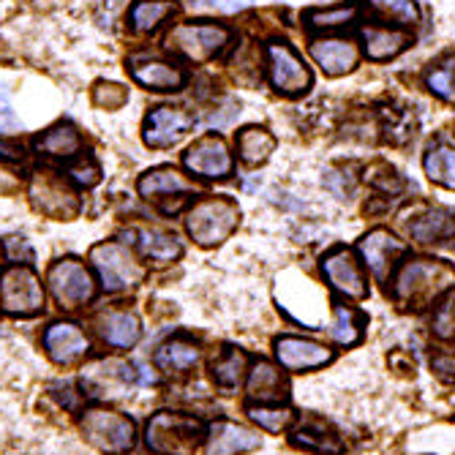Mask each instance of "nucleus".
Masks as SVG:
<instances>
[{
	"label": "nucleus",
	"mask_w": 455,
	"mask_h": 455,
	"mask_svg": "<svg viewBox=\"0 0 455 455\" xmlns=\"http://www.w3.org/2000/svg\"><path fill=\"white\" fill-rule=\"evenodd\" d=\"M393 300L403 311H426L455 286V270L439 259H406L393 273Z\"/></svg>",
	"instance_id": "obj_1"
},
{
	"label": "nucleus",
	"mask_w": 455,
	"mask_h": 455,
	"mask_svg": "<svg viewBox=\"0 0 455 455\" xmlns=\"http://www.w3.org/2000/svg\"><path fill=\"white\" fill-rule=\"evenodd\" d=\"M208 426L194 415L180 411H158L145 428V444L156 455H194L204 442Z\"/></svg>",
	"instance_id": "obj_2"
},
{
	"label": "nucleus",
	"mask_w": 455,
	"mask_h": 455,
	"mask_svg": "<svg viewBox=\"0 0 455 455\" xmlns=\"http://www.w3.org/2000/svg\"><path fill=\"white\" fill-rule=\"evenodd\" d=\"M240 224V208L227 196L199 199L186 216V229L196 245L213 248L221 245Z\"/></svg>",
	"instance_id": "obj_3"
},
{
	"label": "nucleus",
	"mask_w": 455,
	"mask_h": 455,
	"mask_svg": "<svg viewBox=\"0 0 455 455\" xmlns=\"http://www.w3.org/2000/svg\"><path fill=\"white\" fill-rule=\"evenodd\" d=\"M91 262L101 278V286L107 292H123V289H134L145 278V267L137 259V254L129 245L107 240L91 248Z\"/></svg>",
	"instance_id": "obj_4"
},
{
	"label": "nucleus",
	"mask_w": 455,
	"mask_h": 455,
	"mask_svg": "<svg viewBox=\"0 0 455 455\" xmlns=\"http://www.w3.org/2000/svg\"><path fill=\"white\" fill-rule=\"evenodd\" d=\"M79 428L93 447H99L104 452H129L137 442L134 420L120 415V411L104 409V406L82 411Z\"/></svg>",
	"instance_id": "obj_5"
},
{
	"label": "nucleus",
	"mask_w": 455,
	"mask_h": 455,
	"mask_svg": "<svg viewBox=\"0 0 455 455\" xmlns=\"http://www.w3.org/2000/svg\"><path fill=\"white\" fill-rule=\"evenodd\" d=\"M227 44L229 30L216 22H183L167 38V50L191 63L213 60Z\"/></svg>",
	"instance_id": "obj_6"
},
{
	"label": "nucleus",
	"mask_w": 455,
	"mask_h": 455,
	"mask_svg": "<svg viewBox=\"0 0 455 455\" xmlns=\"http://www.w3.org/2000/svg\"><path fill=\"white\" fill-rule=\"evenodd\" d=\"M82 390L99 401H120L132 395V387L137 382V374L129 363L117 357H99L82 368Z\"/></svg>",
	"instance_id": "obj_7"
},
{
	"label": "nucleus",
	"mask_w": 455,
	"mask_h": 455,
	"mask_svg": "<svg viewBox=\"0 0 455 455\" xmlns=\"http://www.w3.org/2000/svg\"><path fill=\"white\" fill-rule=\"evenodd\" d=\"M0 308L12 316H36L44 308V286L28 265H14L0 275Z\"/></svg>",
	"instance_id": "obj_8"
},
{
	"label": "nucleus",
	"mask_w": 455,
	"mask_h": 455,
	"mask_svg": "<svg viewBox=\"0 0 455 455\" xmlns=\"http://www.w3.org/2000/svg\"><path fill=\"white\" fill-rule=\"evenodd\" d=\"M50 292L60 308L74 311L96 298V278L79 259H60L47 273Z\"/></svg>",
	"instance_id": "obj_9"
},
{
	"label": "nucleus",
	"mask_w": 455,
	"mask_h": 455,
	"mask_svg": "<svg viewBox=\"0 0 455 455\" xmlns=\"http://www.w3.org/2000/svg\"><path fill=\"white\" fill-rule=\"evenodd\" d=\"M137 188H140V196L158 204L164 213H178L191 196H196V186L188 183L175 167H156L145 172Z\"/></svg>",
	"instance_id": "obj_10"
},
{
	"label": "nucleus",
	"mask_w": 455,
	"mask_h": 455,
	"mask_svg": "<svg viewBox=\"0 0 455 455\" xmlns=\"http://www.w3.org/2000/svg\"><path fill=\"white\" fill-rule=\"evenodd\" d=\"M322 275L330 283L333 292H339L347 300H363L368 298V278L357 257L349 248L339 245L322 259Z\"/></svg>",
	"instance_id": "obj_11"
},
{
	"label": "nucleus",
	"mask_w": 455,
	"mask_h": 455,
	"mask_svg": "<svg viewBox=\"0 0 455 455\" xmlns=\"http://www.w3.org/2000/svg\"><path fill=\"white\" fill-rule=\"evenodd\" d=\"M275 360L289 374H308V371L324 368L333 363V349H327L324 344H316L303 336H278L273 341Z\"/></svg>",
	"instance_id": "obj_12"
},
{
	"label": "nucleus",
	"mask_w": 455,
	"mask_h": 455,
	"mask_svg": "<svg viewBox=\"0 0 455 455\" xmlns=\"http://www.w3.org/2000/svg\"><path fill=\"white\" fill-rule=\"evenodd\" d=\"M183 164H186V170L191 175L204 178V180H224L235 170V161H232V153H229L227 142L221 137H216V134L196 140L186 150Z\"/></svg>",
	"instance_id": "obj_13"
},
{
	"label": "nucleus",
	"mask_w": 455,
	"mask_h": 455,
	"mask_svg": "<svg viewBox=\"0 0 455 455\" xmlns=\"http://www.w3.org/2000/svg\"><path fill=\"white\" fill-rule=\"evenodd\" d=\"M267 68L273 88L283 96H303L311 88V71L300 60V55L289 44L267 47Z\"/></svg>",
	"instance_id": "obj_14"
},
{
	"label": "nucleus",
	"mask_w": 455,
	"mask_h": 455,
	"mask_svg": "<svg viewBox=\"0 0 455 455\" xmlns=\"http://www.w3.org/2000/svg\"><path fill=\"white\" fill-rule=\"evenodd\" d=\"M30 199L36 211L47 213L50 219H74L79 211L76 194L66 186L63 178H55L52 172H36L30 180Z\"/></svg>",
	"instance_id": "obj_15"
},
{
	"label": "nucleus",
	"mask_w": 455,
	"mask_h": 455,
	"mask_svg": "<svg viewBox=\"0 0 455 455\" xmlns=\"http://www.w3.org/2000/svg\"><path fill=\"white\" fill-rule=\"evenodd\" d=\"M289 442L300 450L316 452V455H344V450H347L339 428L330 420H324L322 415H314V411H306V415H300L292 423Z\"/></svg>",
	"instance_id": "obj_16"
},
{
	"label": "nucleus",
	"mask_w": 455,
	"mask_h": 455,
	"mask_svg": "<svg viewBox=\"0 0 455 455\" xmlns=\"http://www.w3.org/2000/svg\"><path fill=\"white\" fill-rule=\"evenodd\" d=\"M196 117L180 107H156L145 117V145L150 148H172L178 145L191 129H194Z\"/></svg>",
	"instance_id": "obj_17"
},
{
	"label": "nucleus",
	"mask_w": 455,
	"mask_h": 455,
	"mask_svg": "<svg viewBox=\"0 0 455 455\" xmlns=\"http://www.w3.org/2000/svg\"><path fill=\"white\" fill-rule=\"evenodd\" d=\"M357 248H360L363 265L374 273L377 281H390V275L398 267V257H403V251H406V245L398 237H393L387 229L368 232Z\"/></svg>",
	"instance_id": "obj_18"
},
{
	"label": "nucleus",
	"mask_w": 455,
	"mask_h": 455,
	"mask_svg": "<svg viewBox=\"0 0 455 455\" xmlns=\"http://www.w3.org/2000/svg\"><path fill=\"white\" fill-rule=\"evenodd\" d=\"M262 447V436L232 420H216L204 434V455H245Z\"/></svg>",
	"instance_id": "obj_19"
},
{
	"label": "nucleus",
	"mask_w": 455,
	"mask_h": 455,
	"mask_svg": "<svg viewBox=\"0 0 455 455\" xmlns=\"http://www.w3.org/2000/svg\"><path fill=\"white\" fill-rule=\"evenodd\" d=\"M44 349H47L52 363L74 365L76 360H82L88 355L91 344H88V336L79 330V324L55 322V324L47 327V333H44Z\"/></svg>",
	"instance_id": "obj_20"
},
{
	"label": "nucleus",
	"mask_w": 455,
	"mask_h": 455,
	"mask_svg": "<svg viewBox=\"0 0 455 455\" xmlns=\"http://www.w3.org/2000/svg\"><path fill=\"white\" fill-rule=\"evenodd\" d=\"M153 360H156V368L164 371V374L183 377V374H191V371L199 365L202 349L188 336H172L156 349Z\"/></svg>",
	"instance_id": "obj_21"
},
{
	"label": "nucleus",
	"mask_w": 455,
	"mask_h": 455,
	"mask_svg": "<svg viewBox=\"0 0 455 455\" xmlns=\"http://www.w3.org/2000/svg\"><path fill=\"white\" fill-rule=\"evenodd\" d=\"M289 395V382L283 377L281 365H273L270 360H257L248 368V398L259 403H281Z\"/></svg>",
	"instance_id": "obj_22"
},
{
	"label": "nucleus",
	"mask_w": 455,
	"mask_h": 455,
	"mask_svg": "<svg viewBox=\"0 0 455 455\" xmlns=\"http://www.w3.org/2000/svg\"><path fill=\"white\" fill-rule=\"evenodd\" d=\"M129 237L137 245V251L142 254V259H148L156 267L172 265L183 254V245L178 243V237L170 235V232H164V229H148V227L129 229Z\"/></svg>",
	"instance_id": "obj_23"
},
{
	"label": "nucleus",
	"mask_w": 455,
	"mask_h": 455,
	"mask_svg": "<svg viewBox=\"0 0 455 455\" xmlns=\"http://www.w3.org/2000/svg\"><path fill=\"white\" fill-rule=\"evenodd\" d=\"M406 232L420 245H455V213L431 208L411 221Z\"/></svg>",
	"instance_id": "obj_24"
},
{
	"label": "nucleus",
	"mask_w": 455,
	"mask_h": 455,
	"mask_svg": "<svg viewBox=\"0 0 455 455\" xmlns=\"http://www.w3.org/2000/svg\"><path fill=\"white\" fill-rule=\"evenodd\" d=\"M311 58L327 76H344L357 66V47L347 38L311 41Z\"/></svg>",
	"instance_id": "obj_25"
},
{
	"label": "nucleus",
	"mask_w": 455,
	"mask_h": 455,
	"mask_svg": "<svg viewBox=\"0 0 455 455\" xmlns=\"http://www.w3.org/2000/svg\"><path fill=\"white\" fill-rule=\"evenodd\" d=\"M248 368H251V360L240 347H224L211 360V379L221 393H237L248 377Z\"/></svg>",
	"instance_id": "obj_26"
},
{
	"label": "nucleus",
	"mask_w": 455,
	"mask_h": 455,
	"mask_svg": "<svg viewBox=\"0 0 455 455\" xmlns=\"http://www.w3.org/2000/svg\"><path fill=\"white\" fill-rule=\"evenodd\" d=\"M132 76L142 88L156 91V93H175V91H183L186 85V74L178 66L164 63V60H134Z\"/></svg>",
	"instance_id": "obj_27"
},
{
	"label": "nucleus",
	"mask_w": 455,
	"mask_h": 455,
	"mask_svg": "<svg viewBox=\"0 0 455 455\" xmlns=\"http://www.w3.org/2000/svg\"><path fill=\"white\" fill-rule=\"evenodd\" d=\"M99 333L109 347L132 349L142 339V324L134 311H109L99 319Z\"/></svg>",
	"instance_id": "obj_28"
},
{
	"label": "nucleus",
	"mask_w": 455,
	"mask_h": 455,
	"mask_svg": "<svg viewBox=\"0 0 455 455\" xmlns=\"http://www.w3.org/2000/svg\"><path fill=\"white\" fill-rule=\"evenodd\" d=\"M36 150L44 158H55V161H71L82 153V137L79 132L71 126V123H55L52 129H47L36 140Z\"/></svg>",
	"instance_id": "obj_29"
},
{
	"label": "nucleus",
	"mask_w": 455,
	"mask_h": 455,
	"mask_svg": "<svg viewBox=\"0 0 455 455\" xmlns=\"http://www.w3.org/2000/svg\"><path fill=\"white\" fill-rule=\"evenodd\" d=\"M363 44L371 60H390L409 47V36L401 30H390V28H365Z\"/></svg>",
	"instance_id": "obj_30"
},
{
	"label": "nucleus",
	"mask_w": 455,
	"mask_h": 455,
	"mask_svg": "<svg viewBox=\"0 0 455 455\" xmlns=\"http://www.w3.org/2000/svg\"><path fill=\"white\" fill-rule=\"evenodd\" d=\"M330 339H333L339 347H355L363 341L365 333V316L344 303H333V322H330Z\"/></svg>",
	"instance_id": "obj_31"
},
{
	"label": "nucleus",
	"mask_w": 455,
	"mask_h": 455,
	"mask_svg": "<svg viewBox=\"0 0 455 455\" xmlns=\"http://www.w3.org/2000/svg\"><path fill=\"white\" fill-rule=\"evenodd\" d=\"M178 6L172 0H137L129 12V25L134 33H156L170 17H175Z\"/></svg>",
	"instance_id": "obj_32"
},
{
	"label": "nucleus",
	"mask_w": 455,
	"mask_h": 455,
	"mask_svg": "<svg viewBox=\"0 0 455 455\" xmlns=\"http://www.w3.org/2000/svg\"><path fill=\"white\" fill-rule=\"evenodd\" d=\"M245 415L254 426H259L267 434H281L286 431L298 420L295 409L289 403H257V401H248L245 403Z\"/></svg>",
	"instance_id": "obj_33"
},
{
	"label": "nucleus",
	"mask_w": 455,
	"mask_h": 455,
	"mask_svg": "<svg viewBox=\"0 0 455 455\" xmlns=\"http://www.w3.org/2000/svg\"><path fill=\"white\" fill-rule=\"evenodd\" d=\"M273 150H275V137L267 129L248 126L237 134V153H240V161L248 164V167L265 164Z\"/></svg>",
	"instance_id": "obj_34"
},
{
	"label": "nucleus",
	"mask_w": 455,
	"mask_h": 455,
	"mask_svg": "<svg viewBox=\"0 0 455 455\" xmlns=\"http://www.w3.org/2000/svg\"><path fill=\"white\" fill-rule=\"evenodd\" d=\"M426 175L442 188H455V148L434 145L426 156Z\"/></svg>",
	"instance_id": "obj_35"
},
{
	"label": "nucleus",
	"mask_w": 455,
	"mask_h": 455,
	"mask_svg": "<svg viewBox=\"0 0 455 455\" xmlns=\"http://www.w3.org/2000/svg\"><path fill=\"white\" fill-rule=\"evenodd\" d=\"M371 12L385 22H395L403 28L418 25L420 20V9L415 0H371Z\"/></svg>",
	"instance_id": "obj_36"
},
{
	"label": "nucleus",
	"mask_w": 455,
	"mask_h": 455,
	"mask_svg": "<svg viewBox=\"0 0 455 455\" xmlns=\"http://www.w3.org/2000/svg\"><path fill=\"white\" fill-rule=\"evenodd\" d=\"M382 123H385V137L393 145H406L409 140H415V117L406 109L387 107L382 109Z\"/></svg>",
	"instance_id": "obj_37"
},
{
	"label": "nucleus",
	"mask_w": 455,
	"mask_h": 455,
	"mask_svg": "<svg viewBox=\"0 0 455 455\" xmlns=\"http://www.w3.org/2000/svg\"><path fill=\"white\" fill-rule=\"evenodd\" d=\"M426 85L439 99L455 104V58H447L439 66H434L426 76Z\"/></svg>",
	"instance_id": "obj_38"
},
{
	"label": "nucleus",
	"mask_w": 455,
	"mask_h": 455,
	"mask_svg": "<svg viewBox=\"0 0 455 455\" xmlns=\"http://www.w3.org/2000/svg\"><path fill=\"white\" fill-rule=\"evenodd\" d=\"M431 330H434V336L439 341L455 344V292H447L436 303V311H434V319H431Z\"/></svg>",
	"instance_id": "obj_39"
},
{
	"label": "nucleus",
	"mask_w": 455,
	"mask_h": 455,
	"mask_svg": "<svg viewBox=\"0 0 455 455\" xmlns=\"http://www.w3.org/2000/svg\"><path fill=\"white\" fill-rule=\"evenodd\" d=\"M357 17V9L349 6H336V9H319L308 14V25L316 30H330V28H344Z\"/></svg>",
	"instance_id": "obj_40"
},
{
	"label": "nucleus",
	"mask_w": 455,
	"mask_h": 455,
	"mask_svg": "<svg viewBox=\"0 0 455 455\" xmlns=\"http://www.w3.org/2000/svg\"><path fill=\"white\" fill-rule=\"evenodd\" d=\"M129 93L123 85H115V82H99L93 88V101L101 107V109H120L126 104Z\"/></svg>",
	"instance_id": "obj_41"
},
{
	"label": "nucleus",
	"mask_w": 455,
	"mask_h": 455,
	"mask_svg": "<svg viewBox=\"0 0 455 455\" xmlns=\"http://www.w3.org/2000/svg\"><path fill=\"white\" fill-rule=\"evenodd\" d=\"M66 175H68L76 186H85V188H91V186H96V183L101 180V170L96 167V161H93V158H79L76 164H71Z\"/></svg>",
	"instance_id": "obj_42"
},
{
	"label": "nucleus",
	"mask_w": 455,
	"mask_h": 455,
	"mask_svg": "<svg viewBox=\"0 0 455 455\" xmlns=\"http://www.w3.org/2000/svg\"><path fill=\"white\" fill-rule=\"evenodd\" d=\"M431 371L447 385H455V352H439L431 357Z\"/></svg>",
	"instance_id": "obj_43"
},
{
	"label": "nucleus",
	"mask_w": 455,
	"mask_h": 455,
	"mask_svg": "<svg viewBox=\"0 0 455 455\" xmlns=\"http://www.w3.org/2000/svg\"><path fill=\"white\" fill-rule=\"evenodd\" d=\"M254 0H204V9H211V12H221V14H235V12H243L251 6Z\"/></svg>",
	"instance_id": "obj_44"
},
{
	"label": "nucleus",
	"mask_w": 455,
	"mask_h": 455,
	"mask_svg": "<svg viewBox=\"0 0 455 455\" xmlns=\"http://www.w3.org/2000/svg\"><path fill=\"white\" fill-rule=\"evenodd\" d=\"M20 129V120H17V115L12 112V109H0V132L4 134H12V132H17Z\"/></svg>",
	"instance_id": "obj_45"
},
{
	"label": "nucleus",
	"mask_w": 455,
	"mask_h": 455,
	"mask_svg": "<svg viewBox=\"0 0 455 455\" xmlns=\"http://www.w3.org/2000/svg\"><path fill=\"white\" fill-rule=\"evenodd\" d=\"M0 156L9 158V161H20V158H22V148H20V145H14V142L0 140Z\"/></svg>",
	"instance_id": "obj_46"
},
{
	"label": "nucleus",
	"mask_w": 455,
	"mask_h": 455,
	"mask_svg": "<svg viewBox=\"0 0 455 455\" xmlns=\"http://www.w3.org/2000/svg\"><path fill=\"white\" fill-rule=\"evenodd\" d=\"M9 251H12V257H14V259L20 257V251H22V254H25L28 259L33 257V251H30V248H28V245H25L22 240H17V237H14V240L9 243Z\"/></svg>",
	"instance_id": "obj_47"
},
{
	"label": "nucleus",
	"mask_w": 455,
	"mask_h": 455,
	"mask_svg": "<svg viewBox=\"0 0 455 455\" xmlns=\"http://www.w3.org/2000/svg\"><path fill=\"white\" fill-rule=\"evenodd\" d=\"M0 259H4V245H0Z\"/></svg>",
	"instance_id": "obj_48"
}]
</instances>
